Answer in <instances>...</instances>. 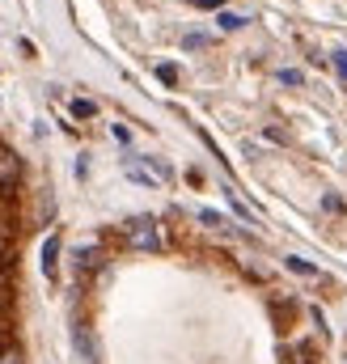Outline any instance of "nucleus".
<instances>
[{"instance_id": "4", "label": "nucleus", "mask_w": 347, "mask_h": 364, "mask_svg": "<svg viewBox=\"0 0 347 364\" xmlns=\"http://www.w3.org/2000/svg\"><path fill=\"white\" fill-rule=\"evenodd\" d=\"M55 255H60V237H47V246H43V272L55 275Z\"/></svg>"}, {"instance_id": "11", "label": "nucleus", "mask_w": 347, "mask_h": 364, "mask_svg": "<svg viewBox=\"0 0 347 364\" xmlns=\"http://www.w3.org/2000/svg\"><path fill=\"white\" fill-rule=\"evenodd\" d=\"M279 81H284V85H301V73H297V68H279Z\"/></svg>"}, {"instance_id": "2", "label": "nucleus", "mask_w": 347, "mask_h": 364, "mask_svg": "<svg viewBox=\"0 0 347 364\" xmlns=\"http://www.w3.org/2000/svg\"><path fill=\"white\" fill-rule=\"evenodd\" d=\"M17 178H21V161H17V153H13V149H0V186H13Z\"/></svg>"}, {"instance_id": "12", "label": "nucleus", "mask_w": 347, "mask_h": 364, "mask_svg": "<svg viewBox=\"0 0 347 364\" xmlns=\"http://www.w3.org/2000/svg\"><path fill=\"white\" fill-rule=\"evenodd\" d=\"M331 60H335V73H339V77H347V51H335Z\"/></svg>"}, {"instance_id": "7", "label": "nucleus", "mask_w": 347, "mask_h": 364, "mask_svg": "<svg viewBox=\"0 0 347 364\" xmlns=\"http://www.w3.org/2000/svg\"><path fill=\"white\" fill-rule=\"evenodd\" d=\"M73 114H77V119H93V114H97V106L85 102V97H77V102H73Z\"/></svg>"}, {"instance_id": "13", "label": "nucleus", "mask_w": 347, "mask_h": 364, "mask_svg": "<svg viewBox=\"0 0 347 364\" xmlns=\"http://www.w3.org/2000/svg\"><path fill=\"white\" fill-rule=\"evenodd\" d=\"M191 4H195V9H220L225 0H191Z\"/></svg>"}, {"instance_id": "1", "label": "nucleus", "mask_w": 347, "mask_h": 364, "mask_svg": "<svg viewBox=\"0 0 347 364\" xmlns=\"http://www.w3.org/2000/svg\"><path fill=\"white\" fill-rule=\"evenodd\" d=\"M127 242H132L136 250H161V233H157V225H153L149 216H136V220L127 225Z\"/></svg>"}, {"instance_id": "8", "label": "nucleus", "mask_w": 347, "mask_h": 364, "mask_svg": "<svg viewBox=\"0 0 347 364\" xmlns=\"http://www.w3.org/2000/svg\"><path fill=\"white\" fill-rule=\"evenodd\" d=\"M288 267H292V272H301V275H318V267H314V263H305V259H288Z\"/></svg>"}, {"instance_id": "3", "label": "nucleus", "mask_w": 347, "mask_h": 364, "mask_svg": "<svg viewBox=\"0 0 347 364\" xmlns=\"http://www.w3.org/2000/svg\"><path fill=\"white\" fill-rule=\"evenodd\" d=\"M123 174H127L132 182H140V186H157V178H161V174H153V170H144V166H140L136 157H127V161H123Z\"/></svg>"}, {"instance_id": "9", "label": "nucleus", "mask_w": 347, "mask_h": 364, "mask_svg": "<svg viewBox=\"0 0 347 364\" xmlns=\"http://www.w3.org/2000/svg\"><path fill=\"white\" fill-rule=\"evenodd\" d=\"M182 47H186V51H199V47H208V38H203V34H186Z\"/></svg>"}, {"instance_id": "10", "label": "nucleus", "mask_w": 347, "mask_h": 364, "mask_svg": "<svg viewBox=\"0 0 347 364\" xmlns=\"http://www.w3.org/2000/svg\"><path fill=\"white\" fill-rule=\"evenodd\" d=\"M157 77H161L166 85H174V81H178V68H174V64H161V68H157Z\"/></svg>"}, {"instance_id": "5", "label": "nucleus", "mask_w": 347, "mask_h": 364, "mask_svg": "<svg viewBox=\"0 0 347 364\" xmlns=\"http://www.w3.org/2000/svg\"><path fill=\"white\" fill-rule=\"evenodd\" d=\"M216 21H220V30H242V26H246V17H242V13H220Z\"/></svg>"}, {"instance_id": "6", "label": "nucleus", "mask_w": 347, "mask_h": 364, "mask_svg": "<svg viewBox=\"0 0 347 364\" xmlns=\"http://www.w3.org/2000/svg\"><path fill=\"white\" fill-rule=\"evenodd\" d=\"M199 220H203V225H212V229H225V225H229V220H225L220 212H212V208H199Z\"/></svg>"}]
</instances>
